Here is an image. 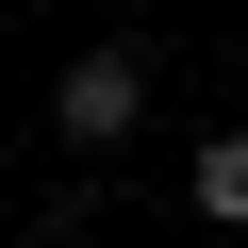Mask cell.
Here are the masks:
<instances>
[{
	"instance_id": "1",
	"label": "cell",
	"mask_w": 248,
	"mask_h": 248,
	"mask_svg": "<svg viewBox=\"0 0 248 248\" xmlns=\"http://www.w3.org/2000/svg\"><path fill=\"white\" fill-rule=\"evenodd\" d=\"M50 133L99 166V149H133L149 133V50L133 33H99V50H66V83H50Z\"/></svg>"
},
{
	"instance_id": "2",
	"label": "cell",
	"mask_w": 248,
	"mask_h": 248,
	"mask_svg": "<svg viewBox=\"0 0 248 248\" xmlns=\"http://www.w3.org/2000/svg\"><path fill=\"white\" fill-rule=\"evenodd\" d=\"M182 199H199L215 232H248V133H199V149H182Z\"/></svg>"
}]
</instances>
